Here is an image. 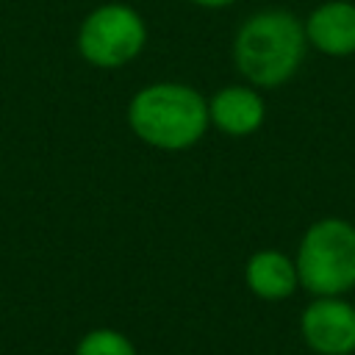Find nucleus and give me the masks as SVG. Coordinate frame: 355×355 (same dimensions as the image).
<instances>
[{"mask_svg":"<svg viewBox=\"0 0 355 355\" xmlns=\"http://www.w3.org/2000/svg\"><path fill=\"white\" fill-rule=\"evenodd\" d=\"M305 50V22L286 8H266L247 17L236 31L233 64L250 86L275 89L297 75Z\"/></svg>","mask_w":355,"mask_h":355,"instance_id":"1","label":"nucleus"},{"mask_svg":"<svg viewBox=\"0 0 355 355\" xmlns=\"http://www.w3.org/2000/svg\"><path fill=\"white\" fill-rule=\"evenodd\" d=\"M128 125L144 144L180 153L205 136L211 125L208 100L186 83H150L133 94L128 105Z\"/></svg>","mask_w":355,"mask_h":355,"instance_id":"2","label":"nucleus"},{"mask_svg":"<svg viewBox=\"0 0 355 355\" xmlns=\"http://www.w3.org/2000/svg\"><path fill=\"white\" fill-rule=\"evenodd\" d=\"M300 286L313 297H341L355 288V225L341 216L313 222L297 247Z\"/></svg>","mask_w":355,"mask_h":355,"instance_id":"3","label":"nucleus"},{"mask_svg":"<svg viewBox=\"0 0 355 355\" xmlns=\"http://www.w3.org/2000/svg\"><path fill=\"white\" fill-rule=\"evenodd\" d=\"M147 42V25L139 11L125 3H105L94 8L78 31L80 55L100 69H116L133 61Z\"/></svg>","mask_w":355,"mask_h":355,"instance_id":"4","label":"nucleus"},{"mask_svg":"<svg viewBox=\"0 0 355 355\" xmlns=\"http://www.w3.org/2000/svg\"><path fill=\"white\" fill-rule=\"evenodd\" d=\"M302 341L319 355L355 352V305L341 297H316L300 316Z\"/></svg>","mask_w":355,"mask_h":355,"instance_id":"5","label":"nucleus"},{"mask_svg":"<svg viewBox=\"0 0 355 355\" xmlns=\"http://www.w3.org/2000/svg\"><path fill=\"white\" fill-rule=\"evenodd\" d=\"M208 116H211V125H216L222 133L241 139V136L255 133L263 125L266 103L255 86L233 83V86L219 89L208 100Z\"/></svg>","mask_w":355,"mask_h":355,"instance_id":"6","label":"nucleus"},{"mask_svg":"<svg viewBox=\"0 0 355 355\" xmlns=\"http://www.w3.org/2000/svg\"><path fill=\"white\" fill-rule=\"evenodd\" d=\"M308 44L324 55L344 58L355 53V3L324 0L305 19Z\"/></svg>","mask_w":355,"mask_h":355,"instance_id":"7","label":"nucleus"},{"mask_svg":"<svg viewBox=\"0 0 355 355\" xmlns=\"http://www.w3.org/2000/svg\"><path fill=\"white\" fill-rule=\"evenodd\" d=\"M244 283L261 300H286L300 286L297 263L280 250H258L244 263Z\"/></svg>","mask_w":355,"mask_h":355,"instance_id":"8","label":"nucleus"},{"mask_svg":"<svg viewBox=\"0 0 355 355\" xmlns=\"http://www.w3.org/2000/svg\"><path fill=\"white\" fill-rule=\"evenodd\" d=\"M75 355H136V347L125 333L111 327H97L78 341Z\"/></svg>","mask_w":355,"mask_h":355,"instance_id":"9","label":"nucleus"},{"mask_svg":"<svg viewBox=\"0 0 355 355\" xmlns=\"http://www.w3.org/2000/svg\"><path fill=\"white\" fill-rule=\"evenodd\" d=\"M194 6H202V8H225V6H233L236 0H189Z\"/></svg>","mask_w":355,"mask_h":355,"instance_id":"10","label":"nucleus"}]
</instances>
